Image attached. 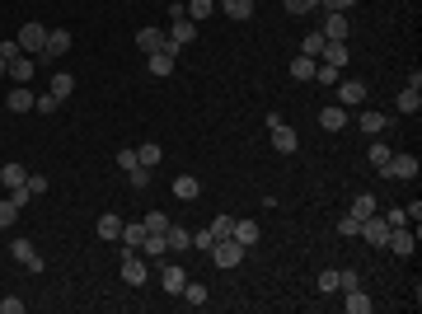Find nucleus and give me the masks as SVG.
<instances>
[{"instance_id":"nucleus-10","label":"nucleus","mask_w":422,"mask_h":314,"mask_svg":"<svg viewBox=\"0 0 422 314\" xmlns=\"http://www.w3.org/2000/svg\"><path fill=\"white\" fill-rule=\"evenodd\" d=\"M169 192L178 197V202H197V197H202V183H197L192 173H178V178L169 183Z\"/></svg>"},{"instance_id":"nucleus-42","label":"nucleus","mask_w":422,"mask_h":314,"mask_svg":"<svg viewBox=\"0 0 422 314\" xmlns=\"http://www.w3.org/2000/svg\"><path fill=\"white\" fill-rule=\"evenodd\" d=\"M281 5H286V15H310V10H319V0H281Z\"/></svg>"},{"instance_id":"nucleus-56","label":"nucleus","mask_w":422,"mask_h":314,"mask_svg":"<svg viewBox=\"0 0 422 314\" xmlns=\"http://www.w3.org/2000/svg\"><path fill=\"white\" fill-rule=\"evenodd\" d=\"M0 76H10V62H5V57H0Z\"/></svg>"},{"instance_id":"nucleus-45","label":"nucleus","mask_w":422,"mask_h":314,"mask_svg":"<svg viewBox=\"0 0 422 314\" xmlns=\"http://www.w3.org/2000/svg\"><path fill=\"white\" fill-rule=\"evenodd\" d=\"M127 183H132V188H146V183H150V169H146V164L127 169Z\"/></svg>"},{"instance_id":"nucleus-9","label":"nucleus","mask_w":422,"mask_h":314,"mask_svg":"<svg viewBox=\"0 0 422 314\" xmlns=\"http://www.w3.org/2000/svg\"><path fill=\"white\" fill-rule=\"evenodd\" d=\"M230 235L239 239L244 249H253V244L263 239V225H258V220H249V216H234V230H230Z\"/></svg>"},{"instance_id":"nucleus-35","label":"nucleus","mask_w":422,"mask_h":314,"mask_svg":"<svg viewBox=\"0 0 422 314\" xmlns=\"http://www.w3.org/2000/svg\"><path fill=\"white\" fill-rule=\"evenodd\" d=\"M324 33H310V38H305V43H300V57H314V62H319V52H324Z\"/></svg>"},{"instance_id":"nucleus-38","label":"nucleus","mask_w":422,"mask_h":314,"mask_svg":"<svg viewBox=\"0 0 422 314\" xmlns=\"http://www.w3.org/2000/svg\"><path fill=\"white\" fill-rule=\"evenodd\" d=\"M62 108V99L52 94V90H47V94H33V113H57Z\"/></svg>"},{"instance_id":"nucleus-43","label":"nucleus","mask_w":422,"mask_h":314,"mask_svg":"<svg viewBox=\"0 0 422 314\" xmlns=\"http://www.w3.org/2000/svg\"><path fill=\"white\" fill-rule=\"evenodd\" d=\"M357 230H361V220L352 216V211H347V216L338 220V235H343V239H357Z\"/></svg>"},{"instance_id":"nucleus-51","label":"nucleus","mask_w":422,"mask_h":314,"mask_svg":"<svg viewBox=\"0 0 422 314\" xmlns=\"http://www.w3.org/2000/svg\"><path fill=\"white\" fill-rule=\"evenodd\" d=\"M319 5H324L328 15H347V10H352V5H357V0H319Z\"/></svg>"},{"instance_id":"nucleus-40","label":"nucleus","mask_w":422,"mask_h":314,"mask_svg":"<svg viewBox=\"0 0 422 314\" xmlns=\"http://www.w3.org/2000/svg\"><path fill=\"white\" fill-rule=\"evenodd\" d=\"M314 80H319V85H338V80H343V76H338V66L319 62V66H314Z\"/></svg>"},{"instance_id":"nucleus-17","label":"nucleus","mask_w":422,"mask_h":314,"mask_svg":"<svg viewBox=\"0 0 422 314\" xmlns=\"http://www.w3.org/2000/svg\"><path fill=\"white\" fill-rule=\"evenodd\" d=\"M5 108H10V113H33V90H29V85H15L10 99H5Z\"/></svg>"},{"instance_id":"nucleus-14","label":"nucleus","mask_w":422,"mask_h":314,"mask_svg":"<svg viewBox=\"0 0 422 314\" xmlns=\"http://www.w3.org/2000/svg\"><path fill=\"white\" fill-rule=\"evenodd\" d=\"M122 282H127V286H141V282H146V258H136V253H122Z\"/></svg>"},{"instance_id":"nucleus-1","label":"nucleus","mask_w":422,"mask_h":314,"mask_svg":"<svg viewBox=\"0 0 422 314\" xmlns=\"http://www.w3.org/2000/svg\"><path fill=\"white\" fill-rule=\"evenodd\" d=\"M244 253H249V249H244L239 239L225 235V239H216V244H211V253H206V258H211V263L225 272V267H239V263H244Z\"/></svg>"},{"instance_id":"nucleus-22","label":"nucleus","mask_w":422,"mask_h":314,"mask_svg":"<svg viewBox=\"0 0 422 314\" xmlns=\"http://www.w3.org/2000/svg\"><path fill=\"white\" fill-rule=\"evenodd\" d=\"M319 57H324L328 66H338V71H343V66L352 62V52H347V43H324V52H319Z\"/></svg>"},{"instance_id":"nucleus-37","label":"nucleus","mask_w":422,"mask_h":314,"mask_svg":"<svg viewBox=\"0 0 422 314\" xmlns=\"http://www.w3.org/2000/svg\"><path fill=\"white\" fill-rule=\"evenodd\" d=\"M399 113H422V90H404L399 94Z\"/></svg>"},{"instance_id":"nucleus-32","label":"nucleus","mask_w":422,"mask_h":314,"mask_svg":"<svg viewBox=\"0 0 422 314\" xmlns=\"http://www.w3.org/2000/svg\"><path fill=\"white\" fill-rule=\"evenodd\" d=\"M24 178H29V169H24V164H5V169H0V183H5V188H19Z\"/></svg>"},{"instance_id":"nucleus-48","label":"nucleus","mask_w":422,"mask_h":314,"mask_svg":"<svg viewBox=\"0 0 422 314\" xmlns=\"http://www.w3.org/2000/svg\"><path fill=\"white\" fill-rule=\"evenodd\" d=\"M319 291H338V267H324L319 272Z\"/></svg>"},{"instance_id":"nucleus-24","label":"nucleus","mask_w":422,"mask_h":314,"mask_svg":"<svg viewBox=\"0 0 422 314\" xmlns=\"http://www.w3.org/2000/svg\"><path fill=\"white\" fill-rule=\"evenodd\" d=\"M319 33H324L328 43H343V38H347V15H328V19H324V29H319Z\"/></svg>"},{"instance_id":"nucleus-23","label":"nucleus","mask_w":422,"mask_h":314,"mask_svg":"<svg viewBox=\"0 0 422 314\" xmlns=\"http://www.w3.org/2000/svg\"><path fill=\"white\" fill-rule=\"evenodd\" d=\"M141 244H146V220H141V225H127V220H122V249L136 253Z\"/></svg>"},{"instance_id":"nucleus-6","label":"nucleus","mask_w":422,"mask_h":314,"mask_svg":"<svg viewBox=\"0 0 422 314\" xmlns=\"http://www.w3.org/2000/svg\"><path fill=\"white\" fill-rule=\"evenodd\" d=\"M357 235L366 239L371 249H380V244L390 239V220H385V216H366V220H361V230H357Z\"/></svg>"},{"instance_id":"nucleus-36","label":"nucleus","mask_w":422,"mask_h":314,"mask_svg":"<svg viewBox=\"0 0 422 314\" xmlns=\"http://www.w3.org/2000/svg\"><path fill=\"white\" fill-rule=\"evenodd\" d=\"M314 66H319L314 57H296V62H291V76L296 80H314Z\"/></svg>"},{"instance_id":"nucleus-50","label":"nucleus","mask_w":422,"mask_h":314,"mask_svg":"<svg viewBox=\"0 0 422 314\" xmlns=\"http://www.w3.org/2000/svg\"><path fill=\"white\" fill-rule=\"evenodd\" d=\"M211 244H216V235H211V230H197V235H192V249L211 253Z\"/></svg>"},{"instance_id":"nucleus-53","label":"nucleus","mask_w":422,"mask_h":314,"mask_svg":"<svg viewBox=\"0 0 422 314\" xmlns=\"http://www.w3.org/2000/svg\"><path fill=\"white\" fill-rule=\"evenodd\" d=\"M0 314H24V300H19V296H5V300H0Z\"/></svg>"},{"instance_id":"nucleus-8","label":"nucleus","mask_w":422,"mask_h":314,"mask_svg":"<svg viewBox=\"0 0 422 314\" xmlns=\"http://www.w3.org/2000/svg\"><path fill=\"white\" fill-rule=\"evenodd\" d=\"M174 57H178V48H174L169 38H164V48L146 57V66H150V76H174Z\"/></svg>"},{"instance_id":"nucleus-20","label":"nucleus","mask_w":422,"mask_h":314,"mask_svg":"<svg viewBox=\"0 0 422 314\" xmlns=\"http://www.w3.org/2000/svg\"><path fill=\"white\" fill-rule=\"evenodd\" d=\"M343 305H347V310H352V314H371L375 310V300L371 296H366V291H361V286H352V291H343Z\"/></svg>"},{"instance_id":"nucleus-41","label":"nucleus","mask_w":422,"mask_h":314,"mask_svg":"<svg viewBox=\"0 0 422 314\" xmlns=\"http://www.w3.org/2000/svg\"><path fill=\"white\" fill-rule=\"evenodd\" d=\"M141 249L150 253V258H164V253H169V244H164V235H146V244H141Z\"/></svg>"},{"instance_id":"nucleus-18","label":"nucleus","mask_w":422,"mask_h":314,"mask_svg":"<svg viewBox=\"0 0 422 314\" xmlns=\"http://www.w3.org/2000/svg\"><path fill=\"white\" fill-rule=\"evenodd\" d=\"M136 48L146 52V57H150V52H160V48H164V33L146 24V29H136Z\"/></svg>"},{"instance_id":"nucleus-47","label":"nucleus","mask_w":422,"mask_h":314,"mask_svg":"<svg viewBox=\"0 0 422 314\" xmlns=\"http://www.w3.org/2000/svg\"><path fill=\"white\" fill-rule=\"evenodd\" d=\"M352 286H361V272L343 267V272H338V291H352Z\"/></svg>"},{"instance_id":"nucleus-12","label":"nucleus","mask_w":422,"mask_h":314,"mask_svg":"<svg viewBox=\"0 0 422 314\" xmlns=\"http://www.w3.org/2000/svg\"><path fill=\"white\" fill-rule=\"evenodd\" d=\"M267 131H272V150H281V155H291V150H296V145H300V136H296V131H291V127H286V122L267 127Z\"/></svg>"},{"instance_id":"nucleus-29","label":"nucleus","mask_w":422,"mask_h":314,"mask_svg":"<svg viewBox=\"0 0 422 314\" xmlns=\"http://www.w3.org/2000/svg\"><path fill=\"white\" fill-rule=\"evenodd\" d=\"M10 80L29 85V80H33V57H15V62H10Z\"/></svg>"},{"instance_id":"nucleus-5","label":"nucleus","mask_w":422,"mask_h":314,"mask_svg":"<svg viewBox=\"0 0 422 314\" xmlns=\"http://www.w3.org/2000/svg\"><path fill=\"white\" fill-rule=\"evenodd\" d=\"M10 258H15L19 267H29L33 277H38V272H43V258H38V249H33V244H29V239H24V235H19L15 244H10Z\"/></svg>"},{"instance_id":"nucleus-7","label":"nucleus","mask_w":422,"mask_h":314,"mask_svg":"<svg viewBox=\"0 0 422 314\" xmlns=\"http://www.w3.org/2000/svg\"><path fill=\"white\" fill-rule=\"evenodd\" d=\"M71 52V29H47V48H43V62H62Z\"/></svg>"},{"instance_id":"nucleus-31","label":"nucleus","mask_w":422,"mask_h":314,"mask_svg":"<svg viewBox=\"0 0 422 314\" xmlns=\"http://www.w3.org/2000/svg\"><path fill=\"white\" fill-rule=\"evenodd\" d=\"M352 216H357V220L375 216V197H371V192H357V197H352Z\"/></svg>"},{"instance_id":"nucleus-30","label":"nucleus","mask_w":422,"mask_h":314,"mask_svg":"<svg viewBox=\"0 0 422 314\" xmlns=\"http://www.w3.org/2000/svg\"><path fill=\"white\" fill-rule=\"evenodd\" d=\"M52 94H57V99H71V94H76V76L57 71V76H52Z\"/></svg>"},{"instance_id":"nucleus-55","label":"nucleus","mask_w":422,"mask_h":314,"mask_svg":"<svg viewBox=\"0 0 422 314\" xmlns=\"http://www.w3.org/2000/svg\"><path fill=\"white\" fill-rule=\"evenodd\" d=\"M118 164H122V169H136L141 159H136V145H132V150H118Z\"/></svg>"},{"instance_id":"nucleus-28","label":"nucleus","mask_w":422,"mask_h":314,"mask_svg":"<svg viewBox=\"0 0 422 314\" xmlns=\"http://www.w3.org/2000/svg\"><path fill=\"white\" fill-rule=\"evenodd\" d=\"M178 296H183L188 305H206V300H211V291H206L202 282H183V291H178Z\"/></svg>"},{"instance_id":"nucleus-15","label":"nucleus","mask_w":422,"mask_h":314,"mask_svg":"<svg viewBox=\"0 0 422 314\" xmlns=\"http://www.w3.org/2000/svg\"><path fill=\"white\" fill-rule=\"evenodd\" d=\"M94 230H99V239H122V216H113V211H104V216L94 220Z\"/></svg>"},{"instance_id":"nucleus-13","label":"nucleus","mask_w":422,"mask_h":314,"mask_svg":"<svg viewBox=\"0 0 422 314\" xmlns=\"http://www.w3.org/2000/svg\"><path fill=\"white\" fill-rule=\"evenodd\" d=\"M164 38H169V43H174V48H188V43H192V38H197V24H192V19H174V29L169 33H164Z\"/></svg>"},{"instance_id":"nucleus-54","label":"nucleus","mask_w":422,"mask_h":314,"mask_svg":"<svg viewBox=\"0 0 422 314\" xmlns=\"http://www.w3.org/2000/svg\"><path fill=\"white\" fill-rule=\"evenodd\" d=\"M0 57H5V62H15V57H24V52H19L15 38H5V43H0Z\"/></svg>"},{"instance_id":"nucleus-19","label":"nucleus","mask_w":422,"mask_h":314,"mask_svg":"<svg viewBox=\"0 0 422 314\" xmlns=\"http://www.w3.org/2000/svg\"><path fill=\"white\" fill-rule=\"evenodd\" d=\"M319 127H324V131H343V127H347L343 104H333V108H319Z\"/></svg>"},{"instance_id":"nucleus-33","label":"nucleus","mask_w":422,"mask_h":314,"mask_svg":"<svg viewBox=\"0 0 422 314\" xmlns=\"http://www.w3.org/2000/svg\"><path fill=\"white\" fill-rule=\"evenodd\" d=\"M136 159H141V164H146V169H155L160 159H164V150H160L155 141H150V145H136Z\"/></svg>"},{"instance_id":"nucleus-21","label":"nucleus","mask_w":422,"mask_h":314,"mask_svg":"<svg viewBox=\"0 0 422 314\" xmlns=\"http://www.w3.org/2000/svg\"><path fill=\"white\" fill-rule=\"evenodd\" d=\"M220 10H225V19H234V24H244V19L253 15V0H216Z\"/></svg>"},{"instance_id":"nucleus-39","label":"nucleus","mask_w":422,"mask_h":314,"mask_svg":"<svg viewBox=\"0 0 422 314\" xmlns=\"http://www.w3.org/2000/svg\"><path fill=\"white\" fill-rule=\"evenodd\" d=\"M164 230H169V216L164 211H150L146 216V235H164Z\"/></svg>"},{"instance_id":"nucleus-3","label":"nucleus","mask_w":422,"mask_h":314,"mask_svg":"<svg viewBox=\"0 0 422 314\" xmlns=\"http://www.w3.org/2000/svg\"><path fill=\"white\" fill-rule=\"evenodd\" d=\"M385 249H394L399 258H413V249H418V230H408V225H390Z\"/></svg>"},{"instance_id":"nucleus-16","label":"nucleus","mask_w":422,"mask_h":314,"mask_svg":"<svg viewBox=\"0 0 422 314\" xmlns=\"http://www.w3.org/2000/svg\"><path fill=\"white\" fill-rule=\"evenodd\" d=\"M183 282H188L183 267H178V263H164V272H160V286H164L169 296H178V291H183Z\"/></svg>"},{"instance_id":"nucleus-27","label":"nucleus","mask_w":422,"mask_h":314,"mask_svg":"<svg viewBox=\"0 0 422 314\" xmlns=\"http://www.w3.org/2000/svg\"><path fill=\"white\" fill-rule=\"evenodd\" d=\"M216 15V0H188V19L192 24H202V19H211Z\"/></svg>"},{"instance_id":"nucleus-52","label":"nucleus","mask_w":422,"mask_h":314,"mask_svg":"<svg viewBox=\"0 0 422 314\" xmlns=\"http://www.w3.org/2000/svg\"><path fill=\"white\" fill-rule=\"evenodd\" d=\"M24 183H29V192H33V197H43V192H47V178H43V173H29Z\"/></svg>"},{"instance_id":"nucleus-25","label":"nucleus","mask_w":422,"mask_h":314,"mask_svg":"<svg viewBox=\"0 0 422 314\" xmlns=\"http://www.w3.org/2000/svg\"><path fill=\"white\" fill-rule=\"evenodd\" d=\"M164 244H169V253H183V249H192V235H188V230H178V225L169 220V230H164Z\"/></svg>"},{"instance_id":"nucleus-26","label":"nucleus","mask_w":422,"mask_h":314,"mask_svg":"<svg viewBox=\"0 0 422 314\" xmlns=\"http://www.w3.org/2000/svg\"><path fill=\"white\" fill-rule=\"evenodd\" d=\"M357 127L366 131V136H380V131L390 127V117H385V113H361V117H357Z\"/></svg>"},{"instance_id":"nucleus-11","label":"nucleus","mask_w":422,"mask_h":314,"mask_svg":"<svg viewBox=\"0 0 422 314\" xmlns=\"http://www.w3.org/2000/svg\"><path fill=\"white\" fill-rule=\"evenodd\" d=\"M338 104H343V108L366 104V85H361V80H338Z\"/></svg>"},{"instance_id":"nucleus-34","label":"nucleus","mask_w":422,"mask_h":314,"mask_svg":"<svg viewBox=\"0 0 422 314\" xmlns=\"http://www.w3.org/2000/svg\"><path fill=\"white\" fill-rule=\"evenodd\" d=\"M390 155H394V150H390V145H380V141H371V150H366V159H371V164H375V169H380V173H385V164H390Z\"/></svg>"},{"instance_id":"nucleus-49","label":"nucleus","mask_w":422,"mask_h":314,"mask_svg":"<svg viewBox=\"0 0 422 314\" xmlns=\"http://www.w3.org/2000/svg\"><path fill=\"white\" fill-rule=\"evenodd\" d=\"M15 220H19V206L5 197V202H0V225H15Z\"/></svg>"},{"instance_id":"nucleus-2","label":"nucleus","mask_w":422,"mask_h":314,"mask_svg":"<svg viewBox=\"0 0 422 314\" xmlns=\"http://www.w3.org/2000/svg\"><path fill=\"white\" fill-rule=\"evenodd\" d=\"M15 43H19V52H24V57H43V48H47V29H43V24H24V29L15 33Z\"/></svg>"},{"instance_id":"nucleus-4","label":"nucleus","mask_w":422,"mask_h":314,"mask_svg":"<svg viewBox=\"0 0 422 314\" xmlns=\"http://www.w3.org/2000/svg\"><path fill=\"white\" fill-rule=\"evenodd\" d=\"M422 173L418 155H390V164H385V178H404V183H413Z\"/></svg>"},{"instance_id":"nucleus-44","label":"nucleus","mask_w":422,"mask_h":314,"mask_svg":"<svg viewBox=\"0 0 422 314\" xmlns=\"http://www.w3.org/2000/svg\"><path fill=\"white\" fill-rule=\"evenodd\" d=\"M206 230H211V235H216V239H225V235H230V230H234V216H216V220H211V225H206Z\"/></svg>"},{"instance_id":"nucleus-46","label":"nucleus","mask_w":422,"mask_h":314,"mask_svg":"<svg viewBox=\"0 0 422 314\" xmlns=\"http://www.w3.org/2000/svg\"><path fill=\"white\" fill-rule=\"evenodd\" d=\"M10 202H15L19 211H24V206L33 202V192H29V183H19V188H10Z\"/></svg>"}]
</instances>
